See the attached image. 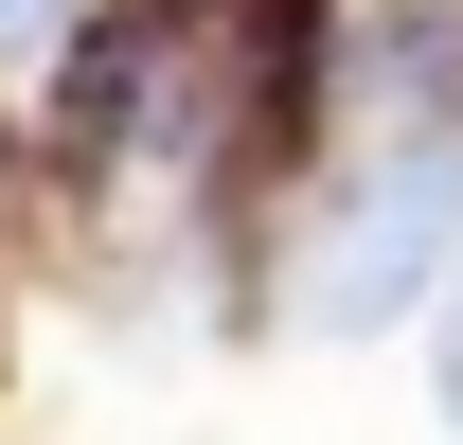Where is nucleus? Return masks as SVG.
I'll return each mask as SVG.
<instances>
[{"instance_id": "nucleus-1", "label": "nucleus", "mask_w": 463, "mask_h": 445, "mask_svg": "<svg viewBox=\"0 0 463 445\" xmlns=\"http://www.w3.org/2000/svg\"><path fill=\"white\" fill-rule=\"evenodd\" d=\"M463 285V125H374L321 214H303V268H286V321L321 338H392Z\"/></svg>"}, {"instance_id": "nucleus-2", "label": "nucleus", "mask_w": 463, "mask_h": 445, "mask_svg": "<svg viewBox=\"0 0 463 445\" xmlns=\"http://www.w3.org/2000/svg\"><path fill=\"white\" fill-rule=\"evenodd\" d=\"M54 36H71V0H0V71H36Z\"/></svg>"}, {"instance_id": "nucleus-3", "label": "nucleus", "mask_w": 463, "mask_h": 445, "mask_svg": "<svg viewBox=\"0 0 463 445\" xmlns=\"http://www.w3.org/2000/svg\"><path fill=\"white\" fill-rule=\"evenodd\" d=\"M428 321H446V428H463V285H446V303H428Z\"/></svg>"}]
</instances>
